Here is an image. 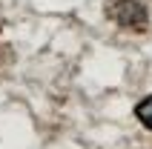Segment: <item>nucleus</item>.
<instances>
[{
	"label": "nucleus",
	"instance_id": "obj_1",
	"mask_svg": "<svg viewBox=\"0 0 152 149\" xmlns=\"http://www.w3.org/2000/svg\"><path fill=\"white\" fill-rule=\"evenodd\" d=\"M106 15H109L118 26L135 29V32H141V29L149 23V15H146V9L141 6L138 0H115V3L106 9Z\"/></svg>",
	"mask_w": 152,
	"mask_h": 149
},
{
	"label": "nucleus",
	"instance_id": "obj_2",
	"mask_svg": "<svg viewBox=\"0 0 152 149\" xmlns=\"http://www.w3.org/2000/svg\"><path fill=\"white\" fill-rule=\"evenodd\" d=\"M135 115H138V121H141L146 129H152V95H146V98L135 106Z\"/></svg>",
	"mask_w": 152,
	"mask_h": 149
}]
</instances>
